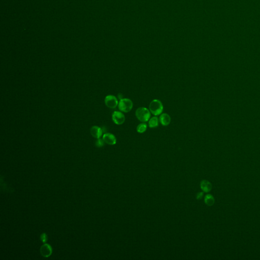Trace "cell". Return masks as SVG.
Listing matches in <instances>:
<instances>
[{
	"label": "cell",
	"instance_id": "cell-1",
	"mask_svg": "<svg viewBox=\"0 0 260 260\" xmlns=\"http://www.w3.org/2000/svg\"><path fill=\"white\" fill-rule=\"evenodd\" d=\"M149 108V111L155 116L161 115L164 109V107L162 102L157 99L154 100L151 102Z\"/></svg>",
	"mask_w": 260,
	"mask_h": 260
},
{
	"label": "cell",
	"instance_id": "cell-8",
	"mask_svg": "<svg viewBox=\"0 0 260 260\" xmlns=\"http://www.w3.org/2000/svg\"><path fill=\"white\" fill-rule=\"evenodd\" d=\"M91 134L93 137L96 139L101 138V136L103 134V130L100 127L98 126H93L91 129Z\"/></svg>",
	"mask_w": 260,
	"mask_h": 260
},
{
	"label": "cell",
	"instance_id": "cell-12",
	"mask_svg": "<svg viewBox=\"0 0 260 260\" xmlns=\"http://www.w3.org/2000/svg\"><path fill=\"white\" fill-rule=\"evenodd\" d=\"M204 202L207 205L209 206L213 205L214 203V202H215L214 196L211 194L206 195L205 197V198H204Z\"/></svg>",
	"mask_w": 260,
	"mask_h": 260
},
{
	"label": "cell",
	"instance_id": "cell-13",
	"mask_svg": "<svg viewBox=\"0 0 260 260\" xmlns=\"http://www.w3.org/2000/svg\"><path fill=\"white\" fill-rule=\"evenodd\" d=\"M147 128H148V125L144 123H141L137 126V131L138 133L142 134L146 131Z\"/></svg>",
	"mask_w": 260,
	"mask_h": 260
},
{
	"label": "cell",
	"instance_id": "cell-9",
	"mask_svg": "<svg viewBox=\"0 0 260 260\" xmlns=\"http://www.w3.org/2000/svg\"><path fill=\"white\" fill-rule=\"evenodd\" d=\"M159 121L163 126H168L170 124V116L167 113H163L160 116Z\"/></svg>",
	"mask_w": 260,
	"mask_h": 260
},
{
	"label": "cell",
	"instance_id": "cell-14",
	"mask_svg": "<svg viewBox=\"0 0 260 260\" xmlns=\"http://www.w3.org/2000/svg\"><path fill=\"white\" fill-rule=\"evenodd\" d=\"M104 143L105 142L103 140V139H102L101 138H99V139H98V140L96 142V145L98 148H101V147H103V146H104Z\"/></svg>",
	"mask_w": 260,
	"mask_h": 260
},
{
	"label": "cell",
	"instance_id": "cell-10",
	"mask_svg": "<svg viewBox=\"0 0 260 260\" xmlns=\"http://www.w3.org/2000/svg\"><path fill=\"white\" fill-rule=\"evenodd\" d=\"M200 187L204 192L208 193L212 189V184L208 181L203 180L201 182Z\"/></svg>",
	"mask_w": 260,
	"mask_h": 260
},
{
	"label": "cell",
	"instance_id": "cell-11",
	"mask_svg": "<svg viewBox=\"0 0 260 260\" xmlns=\"http://www.w3.org/2000/svg\"><path fill=\"white\" fill-rule=\"evenodd\" d=\"M148 126L149 128H154L159 126V118L157 116H154L151 118L148 121Z\"/></svg>",
	"mask_w": 260,
	"mask_h": 260
},
{
	"label": "cell",
	"instance_id": "cell-2",
	"mask_svg": "<svg viewBox=\"0 0 260 260\" xmlns=\"http://www.w3.org/2000/svg\"><path fill=\"white\" fill-rule=\"evenodd\" d=\"M136 118L142 123H145L151 118V111L145 107H139L135 112Z\"/></svg>",
	"mask_w": 260,
	"mask_h": 260
},
{
	"label": "cell",
	"instance_id": "cell-16",
	"mask_svg": "<svg viewBox=\"0 0 260 260\" xmlns=\"http://www.w3.org/2000/svg\"><path fill=\"white\" fill-rule=\"evenodd\" d=\"M203 196H204V193H198L197 194V196H196V198H197V199H198V200H201V199H202V198L203 197Z\"/></svg>",
	"mask_w": 260,
	"mask_h": 260
},
{
	"label": "cell",
	"instance_id": "cell-3",
	"mask_svg": "<svg viewBox=\"0 0 260 260\" xmlns=\"http://www.w3.org/2000/svg\"><path fill=\"white\" fill-rule=\"evenodd\" d=\"M118 106L120 111L123 112L127 113L132 109L133 104L132 101L130 99L124 98L120 100Z\"/></svg>",
	"mask_w": 260,
	"mask_h": 260
},
{
	"label": "cell",
	"instance_id": "cell-6",
	"mask_svg": "<svg viewBox=\"0 0 260 260\" xmlns=\"http://www.w3.org/2000/svg\"><path fill=\"white\" fill-rule=\"evenodd\" d=\"M52 252V247L49 244H45L42 245L40 249V253L43 257L47 258L51 256Z\"/></svg>",
	"mask_w": 260,
	"mask_h": 260
},
{
	"label": "cell",
	"instance_id": "cell-5",
	"mask_svg": "<svg viewBox=\"0 0 260 260\" xmlns=\"http://www.w3.org/2000/svg\"><path fill=\"white\" fill-rule=\"evenodd\" d=\"M112 119L115 124L121 125L125 121V116L121 112L115 111L112 113Z\"/></svg>",
	"mask_w": 260,
	"mask_h": 260
},
{
	"label": "cell",
	"instance_id": "cell-4",
	"mask_svg": "<svg viewBox=\"0 0 260 260\" xmlns=\"http://www.w3.org/2000/svg\"><path fill=\"white\" fill-rule=\"evenodd\" d=\"M105 103L108 107L111 109H115L118 105V100L116 97L113 95H108L105 98Z\"/></svg>",
	"mask_w": 260,
	"mask_h": 260
},
{
	"label": "cell",
	"instance_id": "cell-15",
	"mask_svg": "<svg viewBox=\"0 0 260 260\" xmlns=\"http://www.w3.org/2000/svg\"><path fill=\"white\" fill-rule=\"evenodd\" d=\"M40 239L42 242L43 243H45L47 241V236L45 233L42 234L40 236Z\"/></svg>",
	"mask_w": 260,
	"mask_h": 260
},
{
	"label": "cell",
	"instance_id": "cell-7",
	"mask_svg": "<svg viewBox=\"0 0 260 260\" xmlns=\"http://www.w3.org/2000/svg\"><path fill=\"white\" fill-rule=\"evenodd\" d=\"M103 139L105 143L109 145H115L116 143V138L114 135L107 133L104 134Z\"/></svg>",
	"mask_w": 260,
	"mask_h": 260
}]
</instances>
